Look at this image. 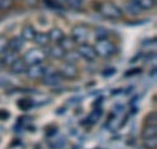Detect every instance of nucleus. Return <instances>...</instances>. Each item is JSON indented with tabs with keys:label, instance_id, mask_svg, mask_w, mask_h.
<instances>
[{
	"label": "nucleus",
	"instance_id": "f257e3e1",
	"mask_svg": "<svg viewBox=\"0 0 157 149\" xmlns=\"http://www.w3.org/2000/svg\"><path fill=\"white\" fill-rule=\"evenodd\" d=\"M99 12L103 17L111 19V21H117V19H121L123 17L122 9L120 6H117L116 4L111 2V1H105V2L100 4Z\"/></svg>",
	"mask_w": 157,
	"mask_h": 149
},
{
	"label": "nucleus",
	"instance_id": "f03ea898",
	"mask_svg": "<svg viewBox=\"0 0 157 149\" xmlns=\"http://www.w3.org/2000/svg\"><path fill=\"white\" fill-rule=\"evenodd\" d=\"M46 57H47V54H46L45 49H42V47H36V49H30L29 51H27L22 59H23L24 63L29 67V66L44 63V61H45Z\"/></svg>",
	"mask_w": 157,
	"mask_h": 149
},
{
	"label": "nucleus",
	"instance_id": "7ed1b4c3",
	"mask_svg": "<svg viewBox=\"0 0 157 149\" xmlns=\"http://www.w3.org/2000/svg\"><path fill=\"white\" fill-rule=\"evenodd\" d=\"M94 51H96L97 56L101 57V58H109L115 54L116 47L110 40L101 39V40H97V42L94 45Z\"/></svg>",
	"mask_w": 157,
	"mask_h": 149
},
{
	"label": "nucleus",
	"instance_id": "20e7f679",
	"mask_svg": "<svg viewBox=\"0 0 157 149\" xmlns=\"http://www.w3.org/2000/svg\"><path fill=\"white\" fill-rule=\"evenodd\" d=\"M90 37V29L85 24H78L71 29V39L75 41L76 45L85 44Z\"/></svg>",
	"mask_w": 157,
	"mask_h": 149
},
{
	"label": "nucleus",
	"instance_id": "39448f33",
	"mask_svg": "<svg viewBox=\"0 0 157 149\" xmlns=\"http://www.w3.org/2000/svg\"><path fill=\"white\" fill-rule=\"evenodd\" d=\"M76 52L78 54L80 58H83L88 62H93L97 58V54L94 51V47L91 46L90 44H80L76 47Z\"/></svg>",
	"mask_w": 157,
	"mask_h": 149
},
{
	"label": "nucleus",
	"instance_id": "423d86ee",
	"mask_svg": "<svg viewBox=\"0 0 157 149\" xmlns=\"http://www.w3.org/2000/svg\"><path fill=\"white\" fill-rule=\"evenodd\" d=\"M58 73H59V75L62 76V79H69V80H71V79L78 78V67H76V64H71V63L64 62V63L60 66Z\"/></svg>",
	"mask_w": 157,
	"mask_h": 149
},
{
	"label": "nucleus",
	"instance_id": "0eeeda50",
	"mask_svg": "<svg viewBox=\"0 0 157 149\" xmlns=\"http://www.w3.org/2000/svg\"><path fill=\"white\" fill-rule=\"evenodd\" d=\"M62 81V76L59 75L58 72L56 70H50V67H47L46 73L42 76V84L47 85V86H56L60 84Z\"/></svg>",
	"mask_w": 157,
	"mask_h": 149
},
{
	"label": "nucleus",
	"instance_id": "6e6552de",
	"mask_svg": "<svg viewBox=\"0 0 157 149\" xmlns=\"http://www.w3.org/2000/svg\"><path fill=\"white\" fill-rule=\"evenodd\" d=\"M46 69H47V66H45L44 63H39V64L29 66L27 68L25 74L28 75V78H30V79H40L45 75Z\"/></svg>",
	"mask_w": 157,
	"mask_h": 149
},
{
	"label": "nucleus",
	"instance_id": "1a4fd4ad",
	"mask_svg": "<svg viewBox=\"0 0 157 149\" xmlns=\"http://www.w3.org/2000/svg\"><path fill=\"white\" fill-rule=\"evenodd\" d=\"M131 2L138 7L140 11H147L155 7L156 5V0H131Z\"/></svg>",
	"mask_w": 157,
	"mask_h": 149
},
{
	"label": "nucleus",
	"instance_id": "9d476101",
	"mask_svg": "<svg viewBox=\"0 0 157 149\" xmlns=\"http://www.w3.org/2000/svg\"><path fill=\"white\" fill-rule=\"evenodd\" d=\"M23 45H24V41L23 39L20 37H15L12 38L11 40H9L7 42V50L15 52V54H18L21 50L23 49Z\"/></svg>",
	"mask_w": 157,
	"mask_h": 149
},
{
	"label": "nucleus",
	"instance_id": "9b49d317",
	"mask_svg": "<svg viewBox=\"0 0 157 149\" xmlns=\"http://www.w3.org/2000/svg\"><path fill=\"white\" fill-rule=\"evenodd\" d=\"M35 34H36V30L34 29V27L30 26V24H25V26L22 28L21 38L23 39V41H33Z\"/></svg>",
	"mask_w": 157,
	"mask_h": 149
},
{
	"label": "nucleus",
	"instance_id": "f8f14e48",
	"mask_svg": "<svg viewBox=\"0 0 157 149\" xmlns=\"http://www.w3.org/2000/svg\"><path fill=\"white\" fill-rule=\"evenodd\" d=\"M27 68L28 66L24 63V61L22 58H17L11 66H10V69H11V73L13 74H23L27 72Z\"/></svg>",
	"mask_w": 157,
	"mask_h": 149
},
{
	"label": "nucleus",
	"instance_id": "ddd939ff",
	"mask_svg": "<svg viewBox=\"0 0 157 149\" xmlns=\"http://www.w3.org/2000/svg\"><path fill=\"white\" fill-rule=\"evenodd\" d=\"M33 41H34L39 47H45V46H47L48 42H50L48 33H44V32L38 33V32H36V34H35V37H34V40H33Z\"/></svg>",
	"mask_w": 157,
	"mask_h": 149
},
{
	"label": "nucleus",
	"instance_id": "4468645a",
	"mask_svg": "<svg viewBox=\"0 0 157 149\" xmlns=\"http://www.w3.org/2000/svg\"><path fill=\"white\" fill-rule=\"evenodd\" d=\"M46 54L50 55L51 57H53V58H56V59H63V57L65 55V51L59 46L58 44H56V45L51 46V47L47 50Z\"/></svg>",
	"mask_w": 157,
	"mask_h": 149
},
{
	"label": "nucleus",
	"instance_id": "2eb2a0df",
	"mask_svg": "<svg viewBox=\"0 0 157 149\" xmlns=\"http://www.w3.org/2000/svg\"><path fill=\"white\" fill-rule=\"evenodd\" d=\"M17 58H18V57H17V54H15V52H12V51H10V50H6L5 52H2L1 62H2L4 66H9V67H10Z\"/></svg>",
	"mask_w": 157,
	"mask_h": 149
},
{
	"label": "nucleus",
	"instance_id": "dca6fc26",
	"mask_svg": "<svg viewBox=\"0 0 157 149\" xmlns=\"http://www.w3.org/2000/svg\"><path fill=\"white\" fill-rule=\"evenodd\" d=\"M58 45L65 51V52H68V51H73L76 44H75V41H74L71 38L63 37V39L58 42Z\"/></svg>",
	"mask_w": 157,
	"mask_h": 149
},
{
	"label": "nucleus",
	"instance_id": "f3484780",
	"mask_svg": "<svg viewBox=\"0 0 157 149\" xmlns=\"http://www.w3.org/2000/svg\"><path fill=\"white\" fill-rule=\"evenodd\" d=\"M157 135V126L156 125H145L144 129L141 130V137L144 138H151L156 137Z\"/></svg>",
	"mask_w": 157,
	"mask_h": 149
},
{
	"label": "nucleus",
	"instance_id": "a211bd4d",
	"mask_svg": "<svg viewBox=\"0 0 157 149\" xmlns=\"http://www.w3.org/2000/svg\"><path fill=\"white\" fill-rule=\"evenodd\" d=\"M63 37H64V33H63V30L59 29V28H52V29L48 32L50 41H52V42L58 44L59 41L63 39Z\"/></svg>",
	"mask_w": 157,
	"mask_h": 149
},
{
	"label": "nucleus",
	"instance_id": "6ab92c4d",
	"mask_svg": "<svg viewBox=\"0 0 157 149\" xmlns=\"http://www.w3.org/2000/svg\"><path fill=\"white\" fill-rule=\"evenodd\" d=\"M63 59H64L67 63L75 64L78 59H80V56H78V54L76 52V50H75V51L73 50V51H68V52H65V55H64V57H63Z\"/></svg>",
	"mask_w": 157,
	"mask_h": 149
},
{
	"label": "nucleus",
	"instance_id": "aec40b11",
	"mask_svg": "<svg viewBox=\"0 0 157 149\" xmlns=\"http://www.w3.org/2000/svg\"><path fill=\"white\" fill-rule=\"evenodd\" d=\"M143 146L145 149H156L157 147V137L151 138H144L143 139Z\"/></svg>",
	"mask_w": 157,
	"mask_h": 149
},
{
	"label": "nucleus",
	"instance_id": "412c9836",
	"mask_svg": "<svg viewBox=\"0 0 157 149\" xmlns=\"http://www.w3.org/2000/svg\"><path fill=\"white\" fill-rule=\"evenodd\" d=\"M94 35L97 38V40H101V39H108V30L103 27H98L94 30Z\"/></svg>",
	"mask_w": 157,
	"mask_h": 149
},
{
	"label": "nucleus",
	"instance_id": "4be33fe9",
	"mask_svg": "<svg viewBox=\"0 0 157 149\" xmlns=\"http://www.w3.org/2000/svg\"><path fill=\"white\" fill-rule=\"evenodd\" d=\"M18 107L22 111H28L33 107V102L30 99H20L18 101Z\"/></svg>",
	"mask_w": 157,
	"mask_h": 149
},
{
	"label": "nucleus",
	"instance_id": "5701e85b",
	"mask_svg": "<svg viewBox=\"0 0 157 149\" xmlns=\"http://www.w3.org/2000/svg\"><path fill=\"white\" fill-rule=\"evenodd\" d=\"M101 116V111L100 109H96V111H93V113L88 116V123H91V124H96L97 121L99 120V118Z\"/></svg>",
	"mask_w": 157,
	"mask_h": 149
},
{
	"label": "nucleus",
	"instance_id": "b1692460",
	"mask_svg": "<svg viewBox=\"0 0 157 149\" xmlns=\"http://www.w3.org/2000/svg\"><path fill=\"white\" fill-rule=\"evenodd\" d=\"M13 6V0H0V11H7Z\"/></svg>",
	"mask_w": 157,
	"mask_h": 149
},
{
	"label": "nucleus",
	"instance_id": "393cba45",
	"mask_svg": "<svg viewBox=\"0 0 157 149\" xmlns=\"http://www.w3.org/2000/svg\"><path fill=\"white\" fill-rule=\"evenodd\" d=\"M67 4L74 10H80L82 7V1L81 0H67Z\"/></svg>",
	"mask_w": 157,
	"mask_h": 149
},
{
	"label": "nucleus",
	"instance_id": "a878e982",
	"mask_svg": "<svg viewBox=\"0 0 157 149\" xmlns=\"http://www.w3.org/2000/svg\"><path fill=\"white\" fill-rule=\"evenodd\" d=\"M157 123V114L155 112L150 113L146 116V125H156Z\"/></svg>",
	"mask_w": 157,
	"mask_h": 149
},
{
	"label": "nucleus",
	"instance_id": "bb28decb",
	"mask_svg": "<svg viewBox=\"0 0 157 149\" xmlns=\"http://www.w3.org/2000/svg\"><path fill=\"white\" fill-rule=\"evenodd\" d=\"M126 10H127V12H128L129 15H133V16H137V15H139V12H140V10H139L138 7H136L132 2L126 6Z\"/></svg>",
	"mask_w": 157,
	"mask_h": 149
},
{
	"label": "nucleus",
	"instance_id": "cd10ccee",
	"mask_svg": "<svg viewBox=\"0 0 157 149\" xmlns=\"http://www.w3.org/2000/svg\"><path fill=\"white\" fill-rule=\"evenodd\" d=\"M7 42H9V40L6 39V37L0 35V55L7 50Z\"/></svg>",
	"mask_w": 157,
	"mask_h": 149
},
{
	"label": "nucleus",
	"instance_id": "c85d7f7f",
	"mask_svg": "<svg viewBox=\"0 0 157 149\" xmlns=\"http://www.w3.org/2000/svg\"><path fill=\"white\" fill-rule=\"evenodd\" d=\"M44 2H45V5L48 6L50 9H59V7H60V5L57 4L55 0H44Z\"/></svg>",
	"mask_w": 157,
	"mask_h": 149
},
{
	"label": "nucleus",
	"instance_id": "c756f323",
	"mask_svg": "<svg viewBox=\"0 0 157 149\" xmlns=\"http://www.w3.org/2000/svg\"><path fill=\"white\" fill-rule=\"evenodd\" d=\"M64 144H65V139L64 138H59V139H56V143H53V146H51V147L53 149H58L62 148Z\"/></svg>",
	"mask_w": 157,
	"mask_h": 149
},
{
	"label": "nucleus",
	"instance_id": "7c9ffc66",
	"mask_svg": "<svg viewBox=\"0 0 157 149\" xmlns=\"http://www.w3.org/2000/svg\"><path fill=\"white\" fill-rule=\"evenodd\" d=\"M115 73H116V69H115V68H108V69L103 70L101 75H103V76H105V78H108V76H111V75H114Z\"/></svg>",
	"mask_w": 157,
	"mask_h": 149
},
{
	"label": "nucleus",
	"instance_id": "2f4dec72",
	"mask_svg": "<svg viewBox=\"0 0 157 149\" xmlns=\"http://www.w3.org/2000/svg\"><path fill=\"white\" fill-rule=\"evenodd\" d=\"M140 72H141L140 68H134V69H132V70H127V73H124V76H132V75L139 74Z\"/></svg>",
	"mask_w": 157,
	"mask_h": 149
},
{
	"label": "nucleus",
	"instance_id": "473e14b6",
	"mask_svg": "<svg viewBox=\"0 0 157 149\" xmlns=\"http://www.w3.org/2000/svg\"><path fill=\"white\" fill-rule=\"evenodd\" d=\"M10 116V114H9V112H6V111H0V119L1 120H5L6 118H9Z\"/></svg>",
	"mask_w": 157,
	"mask_h": 149
},
{
	"label": "nucleus",
	"instance_id": "72a5a7b5",
	"mask_svg": "<svg viewBox=\"0 0 157 149\" xmlns=\"http://www.w3.org/2000/svg\"><path fill=\"white\" fill-rule=\"evenodd\" d=\"M55 1H56L57 4H59L60 6H62L63 4H67V0H55Z\"/></svg>",
	"mask_w": 157,
	"mask_h": 149
},
{
	"label": "nucleus",
	"instance_id": "f704fd0d",
	"mask_svg": "<svg viewBox=\"0 0 157 149\" xmlns=\"http://www.w3.org/2000/svg\"><path fill=\"white\" fill-rule=\"evenodd\" d=\"M36 1H38V0H28V2H29V4H32V5H33V4H35Z\"/></svg>",
	"mask_w": 157,
	"mask_h": 149
},
{
	"label": "nucleus",
	"instance_id": "c9c22d12",
	"mask_svg": "<svg viewBox=\"0 0 157 149\" xmlns=\"http://www.w3.org/2000/svg\"><path fill=\"white\" fill-rule=\"evenodd\" d=\"M4 67V64H2V62H1V57H0V69Z\"/></svg>",
	"mask_w": 157,
	"mask_h": 149
},
{
	"label": "nucleus",
	"instance_id": "e433bc0d",
	"mask_svg": "<svg viewBox=\"0 0 157 149\" xmlns=\"http://www.w3.org/2000/svg\"><path fill=\"white\" fill-rule=\"evenodd\" d=\"M81 1H83V0H81Z\"/></svg>",
	"mask_w": 157,
	"mask_h": 149
},
{
	"label": "nucleus",
	"instance_id": "4c0bfd02",
	"mask_svg": "<svg viewBox=\"0 0 157 149\" xmlns=\"http://www.w3.org/2000/svg\"><path fill=\"white\" fill-rule=\"evenodd\" d=\"M13 1H15V0H13Z\"/></svg>",
	"mask_w": 157,
	"mask_h": 149
}]
</instances>
